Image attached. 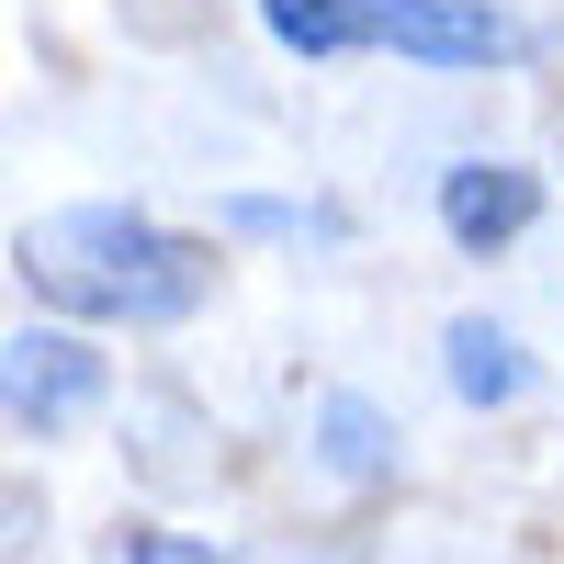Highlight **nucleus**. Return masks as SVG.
I'll return each instance as SVG.
<instances>
[{
	"label": "nucleus",
	"mask_w": 564,
	"mask_h": 564,
	"mask_svg": "<svg viewBox=\"0 0 564 564\" xmlns=\"http://www.w3.org/2000/svg\"><path fill=\"white\" fill-rule=\"evenodd\" d=\"M531 226H542V170H520V159H452L441 170V238L463 260L520 249Z\"/></svg>",
	"instance_id": "obj_4"
},
{
	"label": "nucleus",
	"mask_w": 564,
	"mask_h": 564,
	"mask_svg": "<svg viewBox=\"0 0 564 564\" xmlns=\"http://www.w3.org/2000/svg\"><path fill=\"white\" fill-rule=\"evenodd\" d=\"M124 564H226V553H215V542H181V531H135Z\"/></svg>",
	"instance_id": "obj_8"
},
{
	"label": "nucleus",
	"mask_w": 564,
	"mask_h": 564,
	"mask_svg": "<svg viewBox=\"0 0 564 564\" xmlns=\"http://www.w3.org/2000/svg\"><path fill=\"white\" fill-rule=\"evenodd\" d=\"M316 452H327V475L384 486V475H395V417L372 406V395H327V406H316Z\"/></svg>",
	"instance_id": "obj_6"
},
{
	"label": "nucleus",
	"mask_w": 564,
	"mask_h": 564,
	"mask_svg": "<svg viewBox=\"0 0 564 564\" xmlns=\"http://www.w3.org/2000/svg\"><path fill=\"white\" fill-rule=\"evenodd\" d=\"M361 45L417 57V68H497L520 57V23L497 0H361Z\"/></svg>",
	"instance_id": "obj_3"
},
{
	"label": "nucleus",
	"mask_w": 564,
	"mask_h": 564,
	"mask_svg": "<svg viewBox=\"0 0 564 564\" xmlns=\"http://www.w3.org/2000/svg\"><path fill=\"white\" fill-rule=\"evenodd\" d=\"M260 23L282 57H350L361 45V0H260Z\"/></svg>",
	"instance_id": "obj_7"
},
{
	"label": "nucleus",
	"mask_w": 564,
	"mask_h": 564,
	"mask_svg": "<svg viewBox=\"0 0 564 564\" xmlns=\"http://www.w3.org/2000/svg\"><path fill=\"white\" fill-rule=\"evenodd\" d=\"M441 372H452V395H463V406H520V395H531V350L508 339L497 316H452Z\"/></svg>",
	"instance_id": "obj_5"
},
{
	"label": "nucleus",
	"mask_w": 564,
	"mask_h": 564,
	"mask_svg": "<svg viewBox=\"0 0 564 564\" xmlns=\"http://www.w3.org/2000/svg\"><path fill=\"white\" fill-rule=\"evenodd\" d=\"M12 271L57 327H181L215 294V249L135 204H57L12 238Z\"/></svg>",
	"instance_id": "obj_1"
},
{
	"label": "nucleus",
	"mask_w": 564,
	"mask_h": 564,
	"mask_svg": "<svg viewBox=\"0 0 564 564\" xmlns=\"http://www.w3.org/2000/svg\"><path fill=\"white\" fill-rule=\"evenodd\" d=\"M102 395H113V361L90 350L79 327H12V339H0V417H12V430L57 441Z\"/></svg>",
	"instance_id": "obj_2"
}]
</instances>
